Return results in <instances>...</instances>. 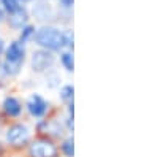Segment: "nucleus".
<instances>
[{"label": "nucleus", "instance_id": "obj_6", "mask_svg": "<svg viewBox=\"0 0 158 157\" xmlns=\"http://www.w3.org/2000/svg\"><path fill=\"white\" fill-rule=\"evenodd\" d=\"M22 59H24V48L21 46V43H11L8 51H6V60H8V63L18 65Z\"/></svg>", "mask_w": 158, "mask_h": 157}, {"label": "nucleus", "instance_id": "obj_16", "mask_svg": "<svg viewBox=\"0 0 158 157\" xmlns=\"http://www.w3.org/2000/svg\"><path fill=\"white\" fill-rule=\"evenodd\" d=\"M2 51H3V41L0 40V54H2Z\"/></svg>", "mask_w": 158, "mask_h": 157}, {"label": "nucleus", "instance_id": "obj_7", "mask_svg": "<svg viewBox=\"0 0 158 157\" xmlns=\"http://www.w3.org/2000/svg\"><path fill=\"white\" fill-rule=\"evenodd\" d=\"M3 108L6 111V114L10 116H18L21 113V105L16 98H13V97H8L5 98V103H3Z\"/></svg>", "mask_w": 158, "mask_h": 157}, {"label": "nucleus", "instance_id": "obj_13", "mask_svg": "<svg viewBox=\"0 0 158 157\" xmlns=\"http://www.w3.org/2000/svg\"><path fill=\"white\" fill-rule=\"evenodd\" d=\"M63 45H67V46H71L73 45V33L71 32L63 33Z\"/></svg>", "mask_w": 158, "mask_h": 157}, {"label": "nucleus", "instance_id": "obj_14", "mask_svg": "<svg viewBox=\"0 0 158 157\" xmlns=\"http://www.w3.org/2000/svg\"><path fill=\"white\" fill-rule=\"evenodd\" d=\"M32 33H33V29H32V27H25V29H24V33H22V37H21V40H22V41H25V40H27V38H29Z\"/></svg>", "mask_w": 158, "mask_h": 157}, {"label": "nucleus", "instance_id": "obj_12", "mask_svg": "<svg viewBox=\"0 0 158 157\" xmlns=\"http://www.w3.org/2000/svg\"><path fill=\"white\" fill-rule=\"evenodd\" d=\"M73 97V87L71 86H65L62 89V98L63 100H70Z\"/></svg>", "mask_w": 158, "mask_h": 157}, {"label": "nucleus", "instance_id": "obj_11", "mask_svg": "<svg viewBox=\"0 0 158 157\" xmlns=\"http://www.w3.org/2000/svg\"><path fill=\"white\" fill-rule=\"evenodd\" d=\"M62 149H63V152L67 154L68 157H73V152H74V149H73V140H67V141H65Z\"/></svg>", "mask_w": 158, "mask_h": 157}, {"label": "nucleus", "instance_id": "obj_19", "mask_svg": "<svg viewBox=\"0 0 158 157\" xmlns=\"http://www.w3.org/2000/svg\"><path fill=\"white\" fill-rule=\"evenodd\" d=\"M0 151H2V148H0Z\"/></svg>", "mask_w": 158, "mask_h": 157}, {"label": "nucleus", "instance_id": "obj_4", "mask_svg": "<svg viewBox=\"0 0 158 157\" xmlns=\"http://www.w3.org/2000/svg\"><path fill=\"white\" fill-rule=\"evenodd\" d=\"M6 138H8L10 143L19 146V145H22V143H25V141L29 140V130L25 129L24 125H13L8 130Z\"/></svg>", "mask_w": 158, "mask_h": 157}, {"label": "nucleus", "instance_id": "obj_17", "mask_svg": "<svg viewBox=\"0 0 158 157\" xmlns=\"http://www.w3.org/2000/svg\"><path fill=\"white\" fill-rule=\"evenodd\" d=\"M3 19V13H2V10H0V21Z\"/></svg>", "mask_w": 158, "mask_h": 157}, {"label": "nucleus", "instance_id": "obj_2", "mask_svg": "<svg viewBox=\"0 0 158 157\" xmlns=\"http://www.w3.org/2000/svg\"><path fill=\"white\" fill-rule=\"evenodd\" d=\"M30 157H56L57 148L48 140H38L30 145Z\"/></svg>", "mask_w": 158, "mask_h": 157}, {"label": "nucleus", "instance_id": "obj_5", "mask_svg": "<svg viewBox=\"0 0 158 157\" xmlns=\"http://www.w3.org/2000/svg\"><path fill=\"white\" fill-rule=\"evenodd\" d=\"M27 107H29L30 114L35 116V117H40L46 113V102L40 95H32L29 103H27Z\"/></svg>", "mask_w": 158, "mask_h": 157}, {"label": "nucleus", "instance_id": "obj_3", "mask_svg": "<svg viewBox=\"0 0 158 157\" xmlns=\"http://www.w3.org/2000/svg\"><path fill=\"white\" fill-rule=\"evenodd\" d=\"M52 62H54V57L52 54H49L48 51H36L33 57H32V65L36 72H43L48 67H51Z\"/></svg>", "mask_w": 158, "mask_h": 157}, {"label": "nucleus", "instance_id": "obj_10", "mask_svg": "<svg viewBox=\"0 0 158 157\" xmlns=\"http://www.w3.org/2000/svg\"><path fill=\"white\" fill-rule=\"evenodd\" d=\"M3 5H5V8H6L10 13H16L18 10H21V7L18 5L16 0H3Z\"/></svg>", "mask_w": 158, "mask_h": 157}, {"label": "nucleus", "instance_id": "obj_8", "mask_svg": "<svg viewBox=\"0 0 158 157\" xmlns=\"http://www.w3.org/2000/svg\"><path fill=\"white\" fill-rule=\"evenodd\" d=\"M27 16H25V11L24 10H18L16 13H13V18H10V22L11 25H15V27H21V25L25 22Z\"/></svg>", "mask_w": 158, "mask_h": 157}, {"label": "nucleus", "instance_id": "obj_15", "mask_svg": "<svg viewBox=\"0 0 158 157\" xmlns=\"http://www.w3.org/2000/svg\"><path fill=\"white\" fill-rule=\"evenodd\" d=\"M62 3H63L65 7H70V5L73 3V0H62Z\"/></svg>", "mask_w": 158, "mask_h": 157}, {"label": "nucleus", "instance_id": "obj_9", "mask_svg": "<svg viewBox=\"0 0 158 157\" xmlns=\"http://www.w3.org/2000/svg\"><path fill=\"white\" fill-rule=\"evenodd\" d=\"M62 63L65 65V68H67L68 72L73 70V56L68 54V52H65V54L62 56Z\"/></svg>", "mask_w": 158, "mask_h": 157}, {"label": "nucleus", "instance_id": "obj_18", "mask_svg": "<svg viewBox=\"0 0 158 157\" xmlns=\"http://www.w3.org/2000/svg\"><path fill=\"white\" fill-rule=\"evenodd\" d=\"M22 2H29V0H22Z\"/></svg>", "mask_w": 158, "mask_h": 157}, {"label": "nucleus", "instance_id": "obj_1", "mask_svg": "<svg viewBox=\"0 0 158 157\" xmlns=\"http://www.w3.org/2000/svg\"><path fill=\"white\" fill-rule=\"evenodd\" d=\"M35 40L40 46L48 48V49H60L63 46V33H60L56 29L51 27H44L40 29L35 35Z\"/></svg>", "mask_w": 158, "mask_h": 157}]
</instances>
